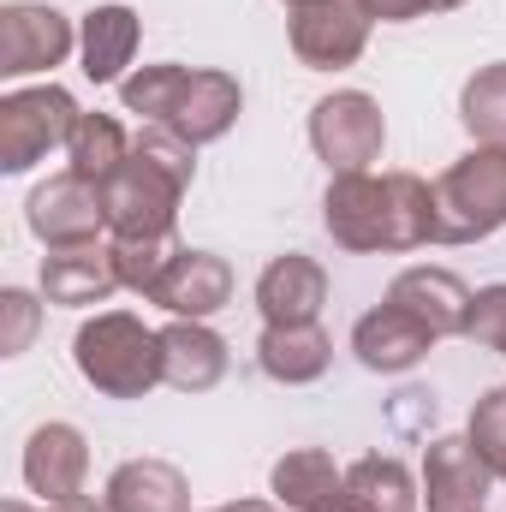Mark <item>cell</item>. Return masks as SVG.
Instances as JSON below:
<instances>
[{"label": "cell", "instance_id": "33", "mask_svg": "<svg viewBox=\"0 0 506 512\" xmlns=\"http://www.w3.org/2000/svg\"><path fill=\"white\" fill-rule=\"evenodd\" d=\"M215 512H286L280 501H227V507H215Z\"/></svg>", "mask_w": 506, "mask_h": 512}, {"label": "cell", "instance_id": "30", "mask_svg": "<svg viewBox=\"0 0 506 512\" xmlns=\"http://www.w3.org/2000/svg\"><path fill=\"white\" fill-rule=\"evenodd\" d=\"M370 18H381V24H405V18H423L429 12V0H358Z\"/></svg>", "mask_w": 506, "mask_h": 512}, {"label": "cell", "instance_id": "21", "mask_svg": "<svg viewBox=\"0 0 506 512\" xmlns=\"http://www.w3.org/2000/svg\"><path fill=\"white\" fill-rule=\"evenodd\" d=\"M108 512H191V483L167 459H126L108 477Z\"/></svg>", "mask_w": 506, "mask_h": 512}, {"label": "cell", "instance_id": "29", "mask_svg": "<svg viewBox=\"0 0 506 512\" xmlns=\"http://www.w3.org/2000/svg\"><path fill=\"white\" fill-rule=\"evenodd\" d=\"M0 316H6V334H0V352H6V358H18V352L30 346V334H36V322H42V304H36L30 292H18V286H6V292H0Z\"/></svg>", "mask_w": 506, "mask_h": 512}, {"label": "cell", "instance_id": "34", "mask_svg": "<svg viewBox=\"0 0 506 512\" xmlns=\"http://www.w3.org/2000/svg\"><path fill=\"white\" fill-rule=\"evenodd\" d=\"M453 6H465V0H429V12H453Z\"/></svg>", "mask_w": 506, "mask_h": 512}, {"label": "cell", "instance_id": "36", "mask_svg": "<svg viewBox=\"0 0 506 512\" xmlns=\"http://www.w3.org/2000/svg\"><path fill=\"white\" fill-rule=\"evenodd\" d=\"M286 6H292V12H298V6H316V0H286Z\"/></svg>", "mask_w": 506, "mask_h": 512}, {"label": "cell", "instance_id": "27", "mask_svg": "<svg viewBox=\"0 0 506 512\" xmlns=\"http://www.w3.org/2000/svg\"><path fill=\"white\" fill-rule=\"evenodd\" d=\"M471 447L489 459V471L506 477V387H489L483 399H477V411H471Z\"/></svg>", "mask_w": 506, "mask_h": 512}, {"label": "cell", "instance_id": "10", "mask_svg": "<svg viewBox=\"0 0 506 512\" xmlns=\"http://www.w3.org/2000/svg\"><path fill=\"white\" fill-rule=\"evenodd\" d=\"M370 12L358 0H316V6H298L292 12V54L310 66V72H340L364 54L370 42Z\"/></svg>", "mask_w": 506, "mask_h": 512}, {"label": "cell", "instance_id": "1", "mask_svg": "<svg viewBox=\"0 0 506 512\" xmlns=\"http://www.w3.org/2000/svg\"><path fill=\"white\" fill-rule=\"evenodd\" d=\"M322 227L340 251H417L435 245V185L417 173H334Z\"/></svg>", "mask_w": 506, "mask_h": 512}, {"label": "cell", "instance_id": "19", "mask_svg": "<svg viewBox=\"0 0 506 512\" xmlns=\"http://www.w3.org/2000/svg\"><path fill=\"white\" fill-rule=\"evenodd\" d=\"M161 370H167V387L179 393H209L227 376V340L209 322L179 316L173 328H161Z\"/></svg>", "mask_w": 506, "mask_h": 512}, {"label": "cell", "instance_id": "18", "mask_svg": "<svg viewBox=\"0 0 506 512\" xmlns=\"http://www.w3.org/2000/svg\"><path fill=\"white\" fill-rule=\"evenodd\" d=\"M137 36H143V18L108 0V6H90L84 12V30H78V54H84V78L90 84H126V66L137 54Z\"/></svg>", "mask_w": 506, "mask_h": 512}, {"label": "cell", "instance_id": "25", "mask_svg": "<svg viewBox=\"0 0 506 512\" xmlns=\"http://www.w3.org/2000/svg\"><path fill=\"white\" fill-rule=\"evenodd\" d=\"M459 120H465V131H471L477 143L506 149V60L483 66V72L465 84V96H459Z\"/></svg>", "mask_w": 506, "mask_h": 512}, {"label": "cell", "instance_id": "7", "mask_svg": "<svg viewBox=\"0 0 506 512\" xmlns=\"http://www.w3.org/2000/svg\"><path fill=\"white\" fill-rule=\"evenodd\" d=\"M381 143L387 120L364 90H334L310 108V149L328 161V173H370V161H381Z\"/></svg>", "mask_w": 506, "mask_h": 512}, {"label": "cell", "instance_id": "9", "mask_svg": "<svg viewBox=\"0 0 506 512\" xmlns=\"http://www.w3.org/2000/svg\"><path fill=\"white\" fill-rule=\"evenodd\" d=\"M72 48H78V30H72L66 12L36 6V0H12V6H0V78L54 72V66H66Z\"/></svg>", "mask_w": 506, "mask_h": 512}, {"label": "cell", "instance_id": "17", "mask_svg": "<svg viewBox=\"0 0 506 512\" xmlns=\"http://www.w3.org/2000/svg\"><path fill=\"white\" fill-rule=\"evenodd\" d=\"M429 346H435V334H429L423 322H411L399 304H376V310L358 316V328H352V352H358V364L376 370V376L411 370Z\"/></svg>", "mask_w": 506, "mask_h": 512}, {"label": "cell", "instance_id": "28", "mask_svg": "<svg viewBox=\"0 0 506 512\" xmlns=\"http://www.w3.org/2000/svg\"><path fill=\"white\" fill-rule=\"evenodd\" d=\"M465 340H477L483 352H501L506 358V286H483V292H471Z\"/></svg>", "mask_w": 506, "mask_h": 512}, {"label": "cell", "instance_id": "11", "mask_svg": "<svg viewBox=\"0 0 506 512\" xmlns=\"http://www.w3.org/2000/svg\"><path fill=\"white\" fill-rule=\"evenodd\" d=\"M495 489L489 459L471 447V435H441L423 453V507L429 512H483Z\"/></svg>", "mask_w": 506, "mask_h": 512}, {"label": "cell", "instance_id": "2", "mask_svg": "<svg viewBox=\"0 0 506 512\" xmlns=\"http://www.w3.org/2000/svg\"><path fill=\"white\" fill-rule=\"evenodd\" d=\"M191 173H197V143H185L167 126H143L131 137V161L102 185L108 233L114 239H173Z\"/></svg>", "mask_w": 506, "mask_h": 512}, {"label": "cell", "instance_id": "20", "mask_svg": "<svg viewBox=\"0 0 506 512\" xmlns=\"http://www.w3.org/2000/svg\"><path fill=\"white\" fill-rule=\"evenodd\" d=\"M256 364H262L268 382H286V387L322 382L328 364H334V340H328L316 322H304V328H262Z\"/></svg>", "mask_w": 506, "mask_h": 512}, {"label": "cell", "instance_id": "15", "mask_svg": "<svg viewBox=\"0 0 506 512\" xmlns=\"http://www.w3.org/2000/svg\"><path fill=\"white\" fill-rule=\"evenodd\" d=\"M120 286L126 280H120L114 245H66V251L42 256V298L48 304L84 310V304H108Z\"/></svg>", "mask_w": 506, "mask_h": 512}, {"label": "cell", "instance_id": "23", "mask_svg": "<svg viewBox=\"0 0 506 512\" xmlns=\"http://www.w3.org/2000/svg\"><path fill=\"white\" fill-rule=\"evenodd\" d=\"M66 161H72V173H84V179L108 185V179L131 161L126 126H120L114 114H84L78 131H72V143H66Z\"/></svg>", "mask_w": 506, "mask_h": 512}, {"label": "cell", "instance_id": "12", "mask_svg": "<svg viewBox=\"0 0 506 512\" xmlns=\"http://www.w3.org/2000/svg\"><path fill=\"white\" fill-rule=\"evenodd\" d=\"M322 304H328V274L316 256L286 251L256 274V310L268 328H304L322 316Z\"/></svg>", "mask_w": 506, "mask_h": 512}, {"label": "cell", "instance_id": "13", "mask_svg": "<svg viewBox=\"0 0 506 512\" xmlns=\"http://www.w3.org/2000/svg\"><path fill=\"white\" fill-rule=\"evenodd\" d=\"M84 477H90V447H84V435L72 423L30 429V441H24V483H30V495H42V507L84 495Z\"/></svg>", "mask_w": 506, "mask_h": 512}, {"label": "cell", "instance_id": "22", "mask_svg": "<svg viewBox=\"0 0 506 512\" xmlns=\"http://www.w3.org/2000/svg\"><path fill=\"white\" fill-rule=\"evenodd\" d=\"M340 483H346V471H340L334 453H322V447H292V453L274 459V471H268V495L286 512L322 507L328 495H340Z\"/></svg>", "mask_w": 506, "mask_h": 512}, {"label": "cell", "instance_id": "6", "mask_svg": "<svg viewBox=\"0 0 506 512\" xmlns=\"http://www.w3.org/2000/svg\"><path fill=\"white\" fill-rule=\"evenodd\" d=\"M78 102L60 90V84H36V90H12L0 102V167L6 173H24L36 167L42 155L66 149L72 131H78Z\"/></svg>", "mask_w": 506, "mask_h": 512}, {"label": "cell", "instance_id": "3", "mask_svg": "<svg viewBox=\"0 0 506 512\" xmlns=\"http://www.w3.org/2000/svg\"><path fill=\"white\" fill-rule=\"evenodd\" d=\"M120 102L126 114L149 120V126L179 131L185 143H215L227 137L239 108H245V90L233 72H209V66H137L126 84H120Z\"/></svg>", "mask_w": 506, "mask_h": 512}, {"label": "cell", "instance_id": "35", "mask_svg": "<svg viewBox=\"0 0 506 512\" xmlns=\"http://www.w3.org/2000/svg\"><path fill=\"white\" fill-rule=\"evenodd\" d=\"M6 512H36V507H24V501H6Z\"/></svg>", "mask_w": 506, "mask_h": 512}, {"label": "cell", "instance_id": "32", "mask_svg": "<svg viewBox=\"0 0 506 512\" xmlns=\"http://www.w3.org/2000/svg\"><path fill=\"white\" fill-rule=\"evenodd\" d=\"M310 512H364V507H358V501L346 495V483H340V495H328L322 507H310Z\"/></svg>", "mask_w": 506, "mask_h": 512}, {"label": "cell", "instance_id": "24", "mask_svg": "<svg viewBox=\"0 0 506 512\" xmlns=\"http://www.w3.org/2000/svg\"><path fill=\"white\" fill-rule=\"evenodd\" d=\"M346 495L358 501L364 512H411L423 495L411 489V471L399 465V459H358V465H346Z\"/></svg>", "mask_w": 506, "mask_h": 512}, {"label": "cell", "instance_id": "8", "mask_svg": "<svg viewBox=\"0 0 506 512\" xmlns=\"http://www.w3.org/2000/svg\"><path fill=\"white\" fill-rule=\"evenodd\" d=\"M30 233L48 245V251H66V245H96V233L108 227V203H102V185L84 179V173H54L48 185L30 191V209H24Z\"/></svg>", "mask_w": 506, "mask_h": 512}, {"label": "cell", "instance_id": "31", "mask_svg": "<svg viewBox=\"0 0 506 512\" xmlns=\"http://www.w3.org/2000/svg\"><path fill=\"white\" fill-rule=\"evenodd\" d=\"M42 512H108V501H96V495H72V501H54V507Z\"/></svg>", "mask_w": 506, "mask_h": 512}, {"label": "cell", "instance_id": "14", "mask_svg": "<svg viewBox=\"0 0 506 512\" xmlns=\"http://www.w3.org/2000/svg\"><path fill=\"white\" fill-rule=\"evenodd\" d=\"M227 298H233V262L215 251H179L167 262L161 286L149 292V304H161L185 322H209Z\"/></svg>", "mask_w": 506, "mask_h": 512}, {"label": "cell", "instance_id": "16", "mask_svg": "<svg viewBox=\"0 0 506 512\" xmlns=\"http://www.w3.org/2000/svg\"><path fill=\"white\" fill-rule=\"evenodd\" d=\"M387 304H399L411 322H423L435 340L447 334H465L471 322V286L453 274V268H405L393 286H387Z\"/></svg>", "mask_w": 506, "mask_h": 512}, {"label": "cell", "instance_id": "5", "mask_svg": "<svg viewBox=\"0 0 506 512\" xmlns=\"http://www.w3.org/2000/svg\"><path fill=\"white\" fill-rule=\"evenodd\" d=\"M506 227V149L477 143L435 179V245H471Z\"/></svg>", "mask_w": 506, "mask_h": 512}, {"label": "cell", "instance_id": "26", "mask_svg": "<svg viewBox=\"0 0 506 512\" xmlns=\"http://www.w3.org/2000/svg\"><path fill=\"white\" fill-rule=\"evenodd\" d=\"M185 251V245H173V239H114V262H120V280H126L131 292H155L161 286V274H167V262Z\"/></svg>", "mask_w": 506, "mask_h": 512}, {"label": "cell", "instance_id": "4", "mask_svg": "<svg viewBox=\"0 0 506 512\" xmlns=\"http://www.w3.org/2000/svg\"><path fill=\"white\" fill-rule=\"evenodd\" d=\"M72 358H78V376L108 399H143L149 387L167 382L161 334L143 328L131 310H102L96 322H84L72 340Z\"/></svg>", "mask_w": 506, "mask_h": 512}]
</instances>
